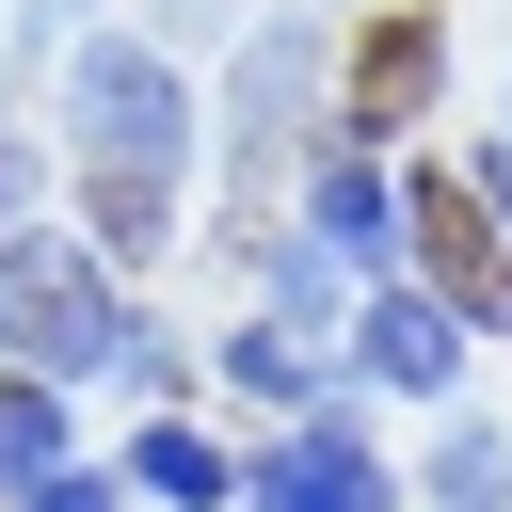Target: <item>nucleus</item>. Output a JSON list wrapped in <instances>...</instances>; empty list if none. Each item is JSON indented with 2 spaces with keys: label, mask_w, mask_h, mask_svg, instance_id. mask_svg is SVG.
Here are the masks:
<instances>
[{
  "label": "nucleus",
  "mask_w": 512,
  "mask_h": 512,
  "mask_svg": "<svg viewBox=\"0 0 512 512\" xmlns=\"http://www.w3.org/2000/svg\"><path fill=\"white\" fill-rule=\"evenodd\" d=\"M64 112H80V176H176L192 160V96H176V64L160 48H80L64 64Z\"/></svg>",
  "instance_id": "2"
},
{
  "label": "nucleus",
  "mask_w": 512,
  "mask_h": 512,
  "mask_svg": "<svg viewBox=\"0 0 512 512\" xmlns=\"http://www.w3.org/2000/svg\"><path fill=\"white\" fill-rule=\"evenodd\" d=\"M256 512H384V464H368V432H352V416H304V432L256 464Z\"/></svg>",
  "instance_id": "8"
},
{
  "label": "nucleus",
  "mask_w": 512,
  "mask_h": 512,
  "mask_svg": "<svg viewBox=\"0 0 512 512\" xmlns=\"http://www.w3.org/2000/svg\"><path fill=\"white\" fill-rule=\"evenodd\" d=\"M400 256H416V288H432L464 336L512 320V240H496V208H480L464 176H400Z\"/></svg>",
  "instance_id": "3"
},
{
  "label": "nucleus",
  "mask_w": 512,
  "mask_h": 512,
  "mask_svg": "<svg viewBox=\"0 0 512 512\" xmlns=\"http://www.w3.org/2000/svg\"><path fill=\"white\" fill-rule=\"evenodd\" d=\"M352 368H368V384H400V400H432V384L464 368V320H448L416 272H384V288L352 304Z\"/></svg>",
  "instance_id": "7"
},
{
  "label": "nucleus",
  "mask_w": 512,
  "mask_h": 512,
  "mask_svg": "<svg viewBox=\"0 0 512 512\" xmlns=\"http://www.w3.org/2000/svg\"><path fill=\"white\" fill-rule=\"evenodd\" d=\"M256 288H272V320H288V336H320V320H336V256H320V240H256Z\"/></svg>",
  "instance_id": "14"
},
{
  "label": "nucleus",
  "mask_w": 512,
  "mask_h": 512,
  "mask_svg": "<svg viewBox=\"0 0 512 512\" xmlns=\"http://www.w3.org/2000/svg\"><path fill=\"white\" fill-rule=\"evenodd\" d=\"M432 80H448V32L400 0V16H368L352 32V96H336V144H384V128H416L432 112Z\"/></svg>",
  "instance_id": "5"
},
{
  "label": "nucleus",
  "mask_w": 512,
  "mask_h": 512,
  "mask_svg": "<svg viewBox=\"0 0 512 512\" xmlns=\"http://www.w3.org/2000/svg\"><path fill=\"white\" fill-rule=\"evenodd\" d=\"M464 192H480V208H496V240H512V128L480 144V176H464Z\"/></svg>",
  "instance_id": "17"
},
{
  "label": "nucleus",
  "mask_w": 512,
  "mask_h": 512,
  "mask_svg": "<svg viewBox=\"0 0 512 512\" xmlns=\"http://www.w3.org/2000/svg\"><path fill=\"white\" fill-rule=\"evenodd\" d=\"M304 96H320V32H256V48H240V80H224V160H240V240H256V176H272V160H288V144L320 128Z\"/></svg>",
  "instance_id": "4"
},
{
  "label": "nucleus",
  "mask_w": 512,
  "mask_h": 512,
  "mask_svg": "<svg viewBox=\"0 0 512 512\" xmlns=\"http://www.w3.org/2000/svg\"><path fill=\"white\" fill-rule=\"evenodd\" d=\"M80 240L96 256H160L176 240V176H80Z\"/></svg>",
  "instance_id": "12"
},
{
  "label": "nucleus",
  "mask_w": 512,
  "mask_h": 512,
  "mask_svg": "<svg viewBox=\"0 0 512 512\" xmlns=\"http://www.w3.org/2000/svg\"><path fill=\"white\" fill-rule=\"evenodd\" d=\"M112 384H128V400H176V336L128 320V336H112Z\"/></svg>",
  "instance_id": "15"
},
{
  "label": "nucleus",
  "mask_w": 512,
  "mask_h": 512,
  "mask_svg": "<svg viewBox=\"0 0 512 512\" xmlns=\"http://www.w3.org/2000/svg\"><path fill=\"white\" fill-rule=\"evenodd\" d=\"M128 480H144L160 512H224V448H208L192 416H144V432H128Z\"/></svg>",
  "instance_id": "10"
},
{
  "label": "nucleus",
  "mask_w": 512,
  "mask_h": 512,
  "mask_svg": "<svg viewBox=\"0 0 512 512\" xmlns=\"http://www.w3.org/2000/svg\"><path fill=\"white\" fill-rule=\"evenodd\" d=\"M16 512H128V496H112V480H80V464H48V480H32Z\"/></svg>",
  "instance_id": "16"
},
{
  "label": "nucleus",
  "mask_w": 512,
  "mask_h": 512,
  "mask_svg": "<svg viewBox=\"0 0 512 512\" xmlns=\"http://www.w3.org/2000/svg\"><path fill=\"white\" fill-rule=\"evenodd\" d=\"M64 464V400H48V368H0V496H32Z\"/></svg>",
  "instance_id": "13"
},
{
  "label": "nucleus",
  "mask_w": 512,
  "mask_h": 512,
  "mask_svg": "<svg viewBox=\"0 0 512 512\" xmlns=\"http://www.w3.org/2000/svg\"><path fill=\"white\" fill-rule=\"evenodd\" d=\"M304 240L336 256V272H400V176H384V144H320V176H304Z\"/></svg>",
  "instance_id": "6"
},
{
  "label": "nucleus",
  "mask_w": 512,
  "mask_h": 512,
  "mask_svg": "<svg viewBox=\"0 0 512 512\" xmlns=\"http://www.w3.org/2000/svg\"><path fill=\"white\" fill-rule=\"evenodd\" d=\"M416 496H432V512H512V432H496V416H448Z\"/></svg>",
  "instance_id": "11"
},
{
  "label": "nucleus",
  "mask_w": 512,
  "mask_h": 512,
  "mask_svg": "<svg viewBox=\"0 0 512 512\" xmlns=\"http://www.w3.org/2000/svg\"><path fill=\"white\" fill-rule=\"evenodd\" d=\"M224 384H240V400H272V416H320V336L240 320V336H224Z\"/></svg>",
  "instance_id": "9"
},
{
  "label": "nucleus",
  "mask_w": 512,
  "mask_h": 512,
  "mask_svg": "<svg viewBox=\"0 0 512 512\" xmlns=\"http://www.w3.org/2000/svg\"><path fill=\"white\" fill-rule=\"evenodd\" d=\"M112 336H128V304H112V256L96 240H0V368H48V384H80V368H112Z\"/></svg>",
  "instance_id": "1"
}]
</instances>
